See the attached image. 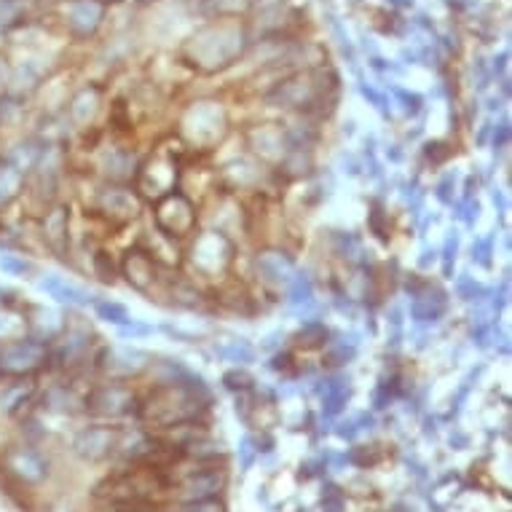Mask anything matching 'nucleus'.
<instances>
[{"instance_id": "28", "label": "nucleus", "mask_w": 512, "mask_h": 512, "mask_svg": "<svg viewBox=\"0 0 512 512\" xmlns=\"http://www.w3.org/2000/svg\"><path fill=\"white\" fill-rule=\"evenodd\" d=\"M239 454H242V467H244V470H247V467H250V464H252V459H255V454H258V448H252L250 437H247V440H244V443H242V448H239Z\"/></svg>"}, {"instance_id": "25", "label": "nucleus", "mask_w": 512, "mask_h": 512, "mask_svg": "<svg viewBox=\"0 0 512 512\" xmlns=\"http://www.w3.org/2000/svg\"><path fill=\"white\" fill-rule=\"evenodd\" d=\"M338 437H344V440H354V437L360 435V427H357V421H341L336 429Z\"/></svg>"}, {"instance_id": "21", "label": "nucleus", "mask_w": 512, "mask_h": 512, "mask_svg": "<svg viewBox=\"0 0 512 512\" xmlns=\"http://www.w3.org/2000/svg\"><path fill=\"white\" fill-rule=\"evenodd\" d=\"M118 333L124 338H143V336H151L153 328L151 325H143V322H137V319H129L126 325L118 328Z\"/></svg>"}, {"instance_id": "24", "label": "nucleus", "mask_w": 512, "mask_h": 512, "mask_svg": "<svg viewBox=\"0 0 512 512\" xmlns=\"http://www.w3.org/2000/svg\"><path fill=\"white\" fill-rule=\"evenodd\" d=\"M451 185H454V175H445L443 180H440V185H437V199L443 204H451L454 202V196H451Z\"/></svg>"}, {"instance_id": "13", "label": "nucleus", "mask_w": 512, "mask_h": 512, "mask_svg": "<svg viewBox=\"0 0 512 512\" xmlns=\"http://www.w3.org/2000/svg\"><path fill=\"white\" fill-rule=\"evenodd\" d=\"M94 311H97V317L105 319V322H113V325H126L129 322V309L121 306V303H113V301H94Z\"/></svg>"}, {"instance_id": "27", "label": "nucleus", "mask_w": 512, "mask_h": 512, "mask_svg": "<svg viewBox=\"0 0 512 512\" xmlns=\"http://www.w3.org/2000/svg\"><path fill=\"white\" fill-rule=\"evenodd\" d=\"M507 143H510V124L504 121V124H499V129L494 132V148L496 151H502Z\"/></svg>"}, {"instance_id": "17", "label": "nucleus", "mask_w": 512, "mask_h": 512, "mask_svg": "<svg viewBox=\"0 0 512 512\" xmlns=\"http://www.w3.org/2000/svg\"><path fill=\"white\" fill-rule=\"evenodd\" d=\"M301 344L306 346H317L322 344L325 338H328V330H325V325H319V322H306L301 330Z\"/></svg>"}, {"instance_id": "12", "label": "nucleus", "mask_w": 512, "mask_h": 512, "mask_svg": "<svg viewBox=\"0 0 512 512\" xmlns=\"http://www.w3.org/2000/svg\"><path fill=\"white\" fill-rule=\"evenodd\" d=\"M287 295H290V303L293 306H306V303H314V285L311 279L301 271H295L293 279L287 282Z\"/></svg>"}, {"instance_id": "5", "label": "nucleus", "mask_w": 512, "mask_h": 512, "mask_svg": "<svg viewBox=\"0 0 512 512\" xmlns=\"http://www.w3.org/2000/svg\"><path fill=\"white\" fill-rule=\"evenodd\" d=\"M448 298L443 290H427V293L413 295L411 303V317L416 325H435L437 319L445 314Z\"/></svg>"}, {"instance_id": "4", "label": "nucleus", "mask_w": 512, "mask_h": 512, "mask_svg": "<svg viewBox=\"0 0 512 512\" xmlns=\"http://www.w3.org/2000/svg\"><path fill=\"white\" fill-rule=\"evenodd\" d=\"M6 467L14 478L25 480V483H35L46 475V462L35 454L33 448H17L6 456Z\"/></svg>"}, {"instance_id": "11", "label": "nucleus", "mask_w": 512, "mask_h": 512, "mask_svg": "<svg viewBox=\"0 0 512 512\" xmlns=\"http://www.w3.org/2000/svg\"><path fill=\"white\" fill-rule=\"evenodd\" d=\"M126 274H129L132 285L145 287V282L153 279V263L148 258H143L140 252H129V258H126Z\"/></svg>"}, {"instance_id": "18", "label": "nucleus", "mask_w": 512, "mask_h": 512, "mask_svg": "<svg viewBox=\"0 0 512 512\" xmlns=\"http://www.w3.org/2000/svg\"><path fill=\"white\" fill-rule=\"evenodd\" d=\"M478 215H480V204L475 202L470 194H467L464 202H456V218L462 220V223H467V226H472V223L478 220Z\"/></svg>"}, {"instance_id": "14", "label": "nucleus", "mask_w": 512, "mask_h": 512, "mask_svg": "<svg viewBox=\"0 0 512 512\" xmlns=\"http://www.w3.org/2000/svg\"><path fill=\"white\" fill-rule=\"evenodd\" d=\"M22 175L17 167H0V204L9 202L11 196L19 191Z\"/></svg>"}, {"instance_id": "7", "label": "nucleus", "mask_w": 512, "mask_h": 512, "mask_svg": "<svg viewBox=\"0 0 512 512\" xmlns=\"http://www.w3.org/2000/svg\"><path fill=\"white\" fill-rule=\"evenodd\" d=\"M258 274H261L269 285H287L295 274V266L290 258L282 252H263L258 258Z\"/></svg>"}, {"instance_id": "32", "label": "nucleus", "mask_w": 512, "mask_h": 512, "mask_svg": "<svg viewBox=\"0 0 512 512\" xmlns=\"http://www.w3.org/2000/svg\"><path fill=\"white\" fill-rule=\"evenodd\" d=\"M285 365H287V354H285V357H277V360H274V362H271V365H269V368H274V370H279V368H285Z\"/></svg>"}, {"instance_id": "3", "label": "nucleus", "mask_w": 512, "mask_h": 512, "mask_svg": "<svg viewBox=\"0 0 512 512\" xmlns=\"http://www.w3.org/2000/svg\"><path fill=\"white\" fill-rule=\"evenodd\" d=\"M38 290L46 293L49 298L59 303H70V306H86V303H92V295L86 293L84 287L73 285L65 277H57V274H46V277L38 282Z\"/></svg>"}, {"instance_id": "2", "label": "nucleus", "mask_w": 512, "mask_h": 512, "mask_svg": "<svg viewBox=\"0 0 512 512\" xmlns=\"http://www.w3.org/2000/svg\"><path fill=\"white\" fill-rule=\"evenodd\" d=\"M132 405L135 395L124 387H102L86 400V408L97 416H124L132 411Z\"/></svg>"}, {"instance_id": "15", "label": "nucleus", "mask_w": 512, "mask_h": 512, "mask_svg": "<svg viewBox=\"0 0 512 512\" xmlns=\"http://www.w3.org/2000/svg\"><path fill=\"white\" fill-rule=\"evenodd\" d=\"M486 287L478 285L475 279L462 274V277L456 279V295L462 298V301H480V298H486Z\"/></svg>"}, {"instance_id": "1", "label": "nucleus", "mask_w": 512, "mask_h": 512, "mask_svg": "<svg viewBox=\"0 0 512 512\" xmlns=\"http://www.w3.org/2000/svg\"><path fill=\"white\" fill-rule=\"evenodd\" d=\"M46 360V344L41 338H19L0 349V373L3 376H25L41 368Z\"/></svg>"}, {"instance_id": "10", "label": "nucleus", "mask_w": 512, "mask_h": 512, "mask_svg": "<svg viewBox=\"0 0 512 512\" xmlns=\"http://www.w3.org/2000/svg\"><path fill=\"white\" fill-rule=\"evenodd\" d=\"M215 352L226 362H236V365H250V362H255V346L250 341H244V338H234V341L215 346Z\"/></svg>"}, {"instance_id": "6", "label": "nucleus", "mask_w": 512, "mask_h": 512, "mask_svg": "<svg viewBox=\"0 0 512 512\" xmlns=\"http://www.w3.org/2000/svg\"><path fill=\"white\" fill-rule=\"evenodd\" d=\"M317 392L322 395V411L325 416H336V413L344 411V405L349 403V378L346 376H328L319 381Z\"/></svg>"}, {"instance_id": "31", "label": "nucleus", "mask_w": 512, "mask_h": 512, "mask_svg": "<svg viewBox=\"0 0 512 512\" xmlns=\"http://www.w3.org/2000/svg\"><path fill=\"white\" fill-rule=\"evenodd\" d=\"M277 338H282V333H271V336L269 338H266V341H263V349H274V346H277L279 344V341H277Z\"/></svg>"}, {"instance_id": "23", "label": "nucleus", "mask_w": 512, "mask_h": 512, "mask_svg": "<svg viewBox=\"0 0 512 512\" xmlns=\"http://www.w3.org/2000/svg\"><path fill=\"white\" fill-rule=\"evenodd\" d=\"M94 266H97V274H100V279H105V282H110V279H113V263H110V258L105 255V252H100V255L94 258Z\"/></svg>"}, {"instance_id": "19", "label": "nucleus", "mask_w": 512, "mask_h": 512, "mask_svg": "<svg viewBox=\"0 0 512 512\" xmlns=\"http://www.w3.org/2000/svg\"><path fill=\"white\" fill-rule=\"evenodd\" d=\"M456 252H459V236H456V231H451V234H448V239H445V247H443V269H445V274H451V271H454Z\"/></svg>"}, {"instance_id": "22", "label": "nucleus", "mask_w": 512, "mask_h": 512, "mask_svg": "<svg viewBox=\"0 0 512 512\" xmlns=\"http://www.w3.org/2000/svg\"><path fill=\"white\" fill-rule=\"evenodd\" d=\"M223 384H226L228 389H234V392H242V389L252 387V376H247V373H239V370H231V373H226V376H223Z\"/></svg>"}, {"instance_id": "8", "label": "nucleus", "mask_w": 512, "mask_h": 512, "mask_svg": "<svg viewBox=\"0 0 512 512\" xmlns=\"http://www.w3.org/2000/svg\"><path fill=\"white\" fill-rule=\"evenodd\" d=\"M226 486V478L215 470L199 472L194 478L188 480L183 486L185 499H191V502H204V499H212L215 494H220V488Z\"/></svg>"}, {"instance_id": "20", "label": "nucleus", "mask_w": 512, "mask_h": 512, "mask_svg": "<svg viewBox=\"0 0 512 512\" xmlns=\"http://www.w3.org/2000/svg\"><path fill=\"white\" fill-rule=\"evenodd\" d=\"M0 269H3V274H9V277H19V274H25L30 269V263H25L17 255H0Z\"/></svg>"}, {"instance_id": "30", "label": "nucleus", "mask_w": 512, "mask_h": 512, "mask_svg": "<svg viewBox=\"0 0 512 512\" xmlns=\"http://www.w3.org/2000/svg\"><path fill=\"white\" fill-rule=\"evenodd\" d=\"M494 204L499 207V212H502V215L507 212V199H504L502 191H494Z\"/></svg>"}, {"instance_id": "9", "label": "nucleus", "mask_w": 512, "mask_h": 512, "mask_svg": "<svg viewBox=\"0 0 512 512\" xmlns=\"http://www.w3.org/2000/svg\"><path fill=\"white\" fill-rule=\"evenodd\" d=\"M110 445H113V432H108V429H86V432H81L76 440V451L81 456H86V459H100V456H105L110 451Z\"/></svg>"}, {"instance_id": "29", "label": "nucleus", "mask_w": 512, "mask_h": 512, "mask_svg": "<svg viewBox=\"0 0 512 512\" xmlns=\"http://www.w3.org/2000/svg\"><path fill=\"white\" fill-rule=\"evenodd\" d=\"M435 261H437V250H427L419 258V266H421V269H427V266H432Z\"/></svg>"}, {"instance_id": "16", "label": "nucleus", "mask_w": 512, "mask_h": 512, "mask_svg": "<svg viewBox=\"0 0 512 512\" xmlns=\"http://www.w3.org/2000/svg\"><path fill=\"white\" fill-rule=\"evenodd\" d=\"M491 255H494V236H480L472 244V261L480 266H491Z\"/></svg>"}, {"instance_id": "26", "label": "nucleus", "mask_w": 512, "mask_h": 512, "mask_svg": "<svg viewBox=\"0 0 512 512\" xmlns=\"http://www.w3.org/2000/svg\"><path fill=\"white\" fill-rule=\"evenodd\" d=\"M183 512H223V507L218 502H212V499H204V502L188 504Z\"/></svg>"}]
</instances>
